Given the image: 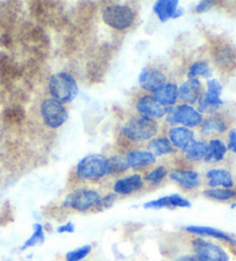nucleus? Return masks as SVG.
<instances>
[{
  "label": "nucleus",
  "mask_w": 236,
  "mask_h": 261,
  "mask_svg": "<svg viewBox=\"0 0 236 261\" xmlns=\"http://www.w3.org/2000/svg\"><path fill=\"white\" fill-rule=\"evenodd\" d=\"M49 89L54 100L61 103L73 101L79 93V87L75 79L66 71L53 74L50 77Z\"/></svg>",
  "instance_id": "obj_1"
},
{
  "label": "nucleus",
  "mask_w": 236,
  "mask_h": 261,
  "mask_svg": "<svg viewBox=\"0 0 236 261\" xmlns=\"http://www.w3.org/2000/svg\"><path fill=\"white\" fill-rule=\"evenodd\" d=\"M81 179H99L108 175V159L102 154H90L80 161L76 167Z\"/></svg>",
  "instance_id": "obj_2"
},
{
  "label": "nucleus",
  "mask_w": 236,
  "mask_h": 261,
  "mask_svg": "<svg viewBox=\"0 0 236 261\" xmlns=\"http://www.w3.org/2000/svg\"><path fill=\"white\" fill-rule=\"evenodd\" d=\"M158 132V124L154 120L147 118H134L122 128V134L134 142L148 141Z\"/></svg>",
  "instance_id": "obj_3"
},
{
  "label": "nucleus",
  "mask_w": 236,
  "mask_h": 261,
  "mask_svg": "<svg viewBox=\"0 0 236 261\" xmlns=\"http://www.w3.org/2000/svg\"><path fill=\"white\" fill-rule=\"evenodd\" d=\"M102 196L99 192L92 189L80 188L72 191L69 195H67L62 205L69 208L80 211V212H87L91 208H96L98 202L101 201Z\"/></svg>",
  "instance_id": "obj_4"
},
{
  "label": "nucleus",
  "mask_w": 236,
  "mask_h": 261,
  "mask_svg": "<svg viewBox=\"0 0 236 261\" xmlns=\"http://www.w3.org/2000/svg\"><path fill=\"white\" fill-rule=\"evenodd\" d=\"M103 20L115 30H125L133 24L135 13L128 5H110L103 12Z\"/></svg>",
  "instance_id": "obj_5"
},
{
  "label": "nucleus",
  "mask_w": 236,
  "mask_h": 261,
  "mask_svg": "<svg viewBox=\"0 0 236 261\" xmlns=\"http://www.w3.org/2000/svg\"><path fill=\"white\" fill-rule=\"evenodd\" d=\"M166 121L172 125L182 124L185 128H194L202 123V114L197 110L187 103L183 105L170 107L166 110Z\"/></svg>",
  "instance_id": "obj_6"
},
{
  "label": "nucleus",
  "mask_w": 236,
  "mask_h": 261,
  "mask_svg": "<svg viewBox=\"0 0 236 261\" xmlns=\"http://www.w3.org/2000/svg\"><path fill=\"white\" fill-rule=\"evenodd\" d=\"M40 114L44 122L50 128H59L68 120V112L61 102L53 98L45 99L40 105Z\"/></svg>",
  "instance_id": "obj_7"
},
{
  "label": "nucleus",
  "mask_w": 236,
  "mask_h": 261,
  "mask_svg": "<svg viewBox=\"0 0 236 261\" xmlns=\"http://www.w3.org/2000/svg\"><path fill=\"white\" fill-rule=\"evenodd\" d=\"M206 84V92L201 96L198 100V112L199 113L210 114L216 112L221 105H224V101L220 98L222 85L216 79H208Z\"/></svg>",
  "instance_id": "obj_8"
},
{
  "label": "nucleus",
  "mask_w": 236,
  "mask_h": 261,
  "mask_svg": "<svg viewBox=\"0 0 236 261\" xmlns=\"http://www.w3.org/2000/svg\"><path fill=\"white\" fill-rule=\"evenodd\" d=\"M193 250L195 255L203 261H229L228 253L221 246L203 238H195Z\"/></svg>",
  "instance_id": "obj_9"
},
{
  "label": "nucleus",
  "mask_w": 236,
  "mask_h": 261,
  "mask_svg": "<svg viewBox=\"0 0 236 261\" xmlns=\"http://www.w3.org/2000/svg\"><path fill=\"white\" fill-rule=\"evenodd\" d=\"M153 12L159 21L164 23L170 19H178L182 16L183 8L179 7L178 0H158L153 5Z\"/></svg>",
  "instance_id": "obj_10"
},
{
  "label": "nucleus",
  "mask_w": 236,
  "mask_h": 261,
  "mask_svg": "<svg viewBox=\"0 0 236 261\" xmlns=\"http://www.w3.org/2000/svg\"><path fill=\"white\" fill-rule=\"evenodd\" d=\"M176 207H181V208H189L192 207V202L184 197L174 193V195L165 196L161 198H158L156 200L148 201L144 204V208L147 210H160V208H170L173 210Z\"/></svg>",
  "instance_id": "obj_11"
},
{
  "label": "nucleus",
  "mask_w": 236,
  "mask_h": 261,
  "mask_svg": "<svg viewBox=\"0 0 236 261\" xmlns=\"http://www.w3.org/2000/svg\"><path fill=\"white\" fill-rule=\"evenodd\" d=\"M139 85L148 91H157L166 82V75L156 68H144L138 76Z\"/></svg>",
  "instance_id": "obj_12"
},
{
  "label": "nucleus",
  "mask_w": 236,
  "mask_h": 261,
  "mask_svg": "<svg viewBox=\"0 0 236 261\" xmlns=\"http://www.w3.org/2000/svg\"><path fill=\"white\" fill-rule=\"evenodd\" d=\"M136 110L142 115V118L147 119H160L166 114V109L159 105L152 97L143 96L138 99L136 103Z\"/></svg>",
  "instance_id": "obj_13"
},
{
  "label": "nucleus",
  "mask_w": 236,
  "mask_h": 261,
  "mask_svg": "<svg viewBox=\"0 0 236 261\" xmlns=\"http://www.w3.org/2000/svg\"><path fill=\"white\" fill-rule=\"evenodd\" d=\"M143 187H144V181L142 176L138 174H134V175H130V176L117 179L114 184V187H113V190H114L116 195L128 196V195H131V193L140 190Z\"/></svg>",
  "instance_id": "obj_14"
},
{
  "label": "nucleus",
  "mask_w": 236,
  "mask_h": 261,
  "mask_svg": "<svg viewBox=\"0 0 236 261\" xmlns=\"http://www.w3.org/2000/svg\"><path fill=\"white\" fill-rule=\"evenodd\" d=\"M171 179L180 184L185 190H194L201 186V178L199 174L194 170H182L174 169L170 174Z\"/></svg>",
  "instance_id": "obj_15"
},
{
  "label": "nucleus",
  "mask_w": 236,
  "mask_h": 261,
  "mask_svg": "<svg viewBox=\"0 0 236 261\" xmlns=\"http://www.w3.org/2000/svg\"><path fill=\"white\" fill-rule=\"evenodd\" d=\"M202 96V83L197 79L188 80L179 88V98L182 99L184 102L189 103L190 106L193 103L198 102L199 98Z\"/></svg>",
  "instance_id": "obj_16"
},
{
  "label": "nucleus",
  "mask_w": 236,
  "mask_h": 261,
  "mask_svg": "<svg viewBox=\"0 0 236 261\" xmlns=\"http://www.w3.org/2000/svg\"><path fill=\"white\" fill-rule=\"evenodd\" d=\"M207 184L211 189L222 187L225 189H231L234 187V178L227 169L215 168L206 173Z\"/></svg>",
  "instance_id": "obj_17"
},
{
  "label": "nucleus",
  "mask_w": 236,
  "mask_h": 261,
  "mask_svg": "<svg viewBox=\"0 0 236 261\" xmlns=\"http://www.w3.org/2000/svg\"><path fill=\"white\" fill-rule=\"evenodd\" d=\"M152 98L162 107L173 106L179 98L178 85L175 83H165L161 88L153 92Z\"/></svg>",
  "instance_id": "obj_18"
},
{
  "label": "nucleus",
  "mask_w": 236,
  "mask_h": 261,
  "mask_svg": "<svg viewBox=\"0 0 236 261\" xmlns=\"http://www.w3.org/2000/svg\"><path fill=\"white\" fill-rule=\"evenodd\" d=\"M194 135L192 129L185 127H173L169 132L170 142L173 143L174 146L180 148L181 151H184L195 141Z\"/></svg>",
  "instance_id": "obj_19"
},
{
  "label": "nucleus",
  "mask_w": 236,
  "mask_h": 261,
  "mask_svg": "<svg viewBox=\"0 0 236 261\" xmlns=\"http://www.w3.org/2000/svg\"><path fill=\"white\" fill-rule=\"evenodd\" d=\"M184 230L190 233H195V235L199 236H206V237H212L216 238V240H220L229 243V244H235L236 241L233 237L229 236L228 233H226L221 230H218V229L211 228V227H203V226H187L184 227Z\"/></svg>",
  "instance_id": "obj_20"
},
{
  "label": "nucleus",
  "mask_w": 236,
  "mask_h": 261,
  "mask_svg": "<svg viewBox=\"0 0 236 261\" xmlns=\"http://www.w3.org/2000/svg\"><path fill=\"white\" fill-rule=\"evenodd\" d=\"M227 152V146L220 139H212L207 144L206 153L203 160L207 164H217L225 158Z\"/></svg>",
  "instance_id": "obj_21"
},
{
  "label": "nucleus",
  "mask_w": 236,
  "mask_h": 261,
  "mask_svg": "<svg viewBox=\"0 0 236 261\" xmlns=\"http://www.w3.org/2000/svg\"><path fill=\"white\" fill-rule=\"evenodd\" d=\"M154 161H156V156L149 151H133L129 153L128 158H127L129 168L134 169L147 167V166L153 164Z\"/></svg>",
  "instance_id": "obj_22"
},
{
  "label": "nucleus",
  "mask_w": 236,
  "mask_h": 261,
  "mask_svg": "<svg viewBox=\"0 0 236 261\" xmlns=\"http://www.w3.org/2000/svg\"><path fill=\"white\" fill-rule=\"evenodd\" d=\"M226 129L227 124L225 122V120L219 115H213L211 118L204 121L201 132L203 135H205V136H210V135L213 134H222L226 132Z\"/></svg>",
  "instance_id": "obj_23"
},
{
  "label": "nucleus",
  "mask_w": 236,
  "mask_h": 261,
  "mask_svg": "<svg viewBox=\"0 0 236 261\" xmlns=\"http://www.w3.org/2000/svg\"><path fill=\"white\" fill-rule=\"evenodd\" d=\"M20 74V69L10 58L5 55H0V76L5 82L14 80Z\"/></svg>",
  "instance_id": "obj_24"
},
{
  "label": "nucleus",
  "mask_w": 236,
  "mask_h": 261,
  "mask_svg": "<svg viewBox=\"0 0 236 261\" xmlns=\"http://www.w3.org/2000/svg\"><path fill=\"white\" fill-rule=\"evenodd\" d=\"M148 147L150 152H151L154 156L170 154V153L175 152V148L172 146V143L170 142V139H167L165 137L152 139V141L149 143Z\"/></svg>",
  "instance_id": "obj_25"
},
{
  "label": "nucleus",
  "mask_w": 236,
  "mask_h": 261,
  "mask_svg": "<svg viewBox=\"0 0 236 261\" xmlns=\"http://www.w3.org/2000/svg\"><path fill=\"white\" fill-rule=\"evenodd\" d=\"M207 144L204 141H194L190 145L183 151L185 158L190 161L203 160L206 153Z\"/></svg>",
  "instance_id": "obj_26"
},
{
  "label": "nucleus",
  "mask_w": 236,
  "mask_h": 261,
  "mask_svg": "<svg viewBox=\"0 0 236 261\" xmlns=\"http://www.w3.org/2000/svg\"><path fill=\"white\" fill-rule=\"evenodd\" d=\"M203 195L206 198H210L213 200L219 201H227L233 199L236 196V192L231 189H225V188H215V189H207L203 192Z\"/></svg>",
  "instance_id": "obj_27"
},
{
  "label": "nucleus",
  "mask_w": 236,
  "mask_h": 261,
  "mask_svg": "<svg viewBox=\"0 0 236 261\" xmlns=\"http://www.w3.org/2000/svg\"><path fill=\"white\" fill-rule=\"evenodd\" d=\"M33 228H34L33 235H31L28 240L23 243V245L21 246V251H25L27 249H29V247H34L38 244H43L45 242V233H44V228L42 224L35 223Z\"/></svg>",
  "instance_id": "obj_28"
},
{
  "label": "nucleus",
  "mask_w": 236,
  "mask_h": 261,
  "mask_svg": "<svg viewBox=\"0 0 236 261\" xmlns=\"http://www.w3.org/2000/svg\"><path fill=\"white\" fill-rule=\"evenodd\" d=\"M199 76L205 79H210L212 76V70L208 66L207 62L205 61H197L192 65L188 71V77L189 80L197 79Z\"/></svg>",
  "instance_id": "obj_29"
},
{
  "label": "nucleus",
  "mask_w": 236,
  "mask_h": 261,
  "mask_svg": "<svg viewBox=\"0 0 236 261\" xmlns=\"http://www.w3.org/2000/svg\"><path fill=\"white\" fill-rule=\"evenodd\" d=\"M129 168L127 159L122 156H113L108 159V174H117L122 173Z\"/></svg>",
  "instance_id": "obj_30"
},
{
  "label": "nucleus",
  "mask_w": 236,
  "mask_h": 261,
  "mask_svg": "<svg viewBox=\"0 0 236 261\" xmlns=\"http://www.w3.org/2000/svg\"><path fill=\"white\" fill-rule=\"evenodd\" d=\"M92 247L91 245H83L79 247V249H75L73 251L67 252L65 255L66 261H81L87 258V256L90 254Z\"/></svg>",
  "instance_id": "obj_31"
},
{
  "label": "nucleus",
  "mask_w": 236,
  "mask_h": 261,
  "mask_svg": "<svg viewBox=\"0 0 236 261\" xmlns=\"http://www.w3.org/2000/svg\"><path fill=\"white\" fill-rule=\"evenodd\" d=\"M4 116H5V120L10 123H19L25 119L26 113L20 106H12L5 111Z\"/></svg>",
  "instance_id": "obj_32"
},
{
  "label": "nucleus",
  "mask_w": 236,
  "mask_h": 261,
  "mask_svg": "<svg viewBox=\"0 0 236 261\" xmlns=\"http://www.w3.org/2000/svg\"><path fill=\"white\" fill-rule=\"evenodd\" d=\"M167 175V169L164 167V166H160V167H158L156 169H153L152 172H150L147 176H145V179L149 183L151 184H159L162 179H164L166 177Z\"/></svg>",
  "instance_id": "obj_33"
},
{
  "label": "nucleus",
  "mask_w": 236,
  "mask_h": 261,
  "mask_svg": "<svg viewBox=\"0 0 236 261\" xmlns=\"http://www.w3.org/2000/svg\"><path fill=\"white\" fill-rule=\"evenodd\" d=\"M116 200V196L115 193H110V195H106L105 197H103L101 201L98 202V205L96 208L98 211H103V210H106V208H111V207L113 206V204H114Z\"/></svg>",
  "instance_id": "obj_34"
},
{
  "label": "nucleus",
  "mask_w": 236,
  "mask_h": 261,
  "mask_svg": "<svg viewBox=\"0 0 236 261\" xmlns=\"http://www.w3.org/2000/svg\"><path fill=\"white\" fill-rule=\"evenodd\" d=\"M227 150H229L233 153H236V128H233L229 132L228 146H227Z\"/></svg>",
  "instance_id": "obj_35"
},
{
  "label": "nucleus",
  "mask_w": 236,
  "mask_h": 261,
  "mask_svg": "<svg viewBox=\"0 0 236 261\" xmlns=\"http://www.w3.org/2000/svg\"><path fill=\"white\" fill-rule=\"evenodd\" d=\"M57 231H58L59 233H65V232H67V233H73V232L75 231V224L73 223V222H67V223H65V224H62V226L58 227Z\"/></svg>",
  "instance_id": "obj_36"
},
{
  "label": "nucleus",
  "mask_w": 236,
  "mask_h": 261,
  "mask_svg": "<svg viewBox=\"0 0 236 261\" xmlns=\"http://www.w3.org/2000/svg\"><path fill=\"white\" fill-rule=\"evenodd\" d=\"M215 5V3L213 2H201L196 6V12L197 13H204V12H207L208 10H211V8Z\"/></svg>",
  "instance_id": "obj_37"
},
{
  "label": "nucleus",
  "mask_w": 236,
  "mask_h": 261,
  "mask_svg": "<svg viewBox=\"0 0 236 261\" xmlns=\"http://www.w3.org/2000/svg\"><path fill=\"white\" fill-rule=\"evenodd\" d=\"M173 261H203L196 256L195 254H185V255H181L179 258H176Z\"/></svg>",
  "instance_id": "obj_38"
},
{
  "label": "nucleus",
  "mask_w": 236,
  "mask_h": 261,
  "mask_svg": "<svg viewBox=\"0 0 236 261\" xmlns=\"http://www.w3.org/2000/svg\"><path fill=\"white\" fill-rule=\"evenodd\" d=\"M11 43H12V39H11V37L7 34H4L2 37H0V45H2V46L10 47L11 46Z\"/></svg>",
  "instance_id": "obj_39"
}]
</instances>
